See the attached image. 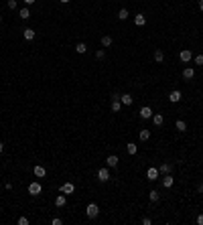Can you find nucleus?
<instances>
[{"mask_svg": "<svg viewBox=\"0 0 203 225\" xmlns=\"http://www.w3.org/2000/svg\"><path fill=\"white\" fill-rule=\"evenodd\" d=\"M112 45V37L110 34H104L102 37V47H110Z\"/></svg>", "mask_w": 203, "mask_h": 225, "instance_id": "393cba45", "label": "nucleus"}, {"mask_svg": "<svg viewBox=\"0 0 203 225\" xmlns=\"http://www.w3.org/2000/svg\"><path fill=\"white\" fill-rule=\"evenodd\" d=\"M41 193H43L41 183H37V181H35V183H31V185H29V195H33V197H39Z\"/></svg>", "mask_w": 203, "mask_h": 225, "instance_id": "f03ea898", "label": "nucleus"}, {"mask_svg": "<svg viewBox=\"0 0 203 225\" xmlns=\"http://www.w3.org/2000/svg\"><path fill=\"white\" fill-rule=\"evenodd\" d=\"M2 150H4V144H2V142H0V154H2Z\"/></svg>", "mask_w": 203, "mask_h": 225, "instance_id": "58836bf2", "label": "nucleus"}, {"mask_svg": "<svg viewBox=\"0 0 203 225\" xmlns=\"http://www.w3.org/2000/svg\"><path fill=\"white\" fill-rule=\"evenodd\" d=\"M134 24H136V27H144V24H146L144 14H136V16H134Z\"/></svg>", "mask_w": 203, "mask_h": 225, "instance_id": "2eb2a0df", "label": "nucleus"}, {"mask_svg": "<svg viewBox=\"0 0 203 225\" xmlns=\"http://www.w3.org/2000/svg\"><path fill=\"white\" fill-rule=\"evenodd\" d=\"M197 223H199V225H203V215H197Z\"/></svg>", "mask_w": 203, "mask_h": 225, "instance_id": "f704fd0d", "label": "nucleus"}, {"mask_svg": "<svg viewBox=\"0 0 203 225\" xmlns=\"http://www.w3.org/2000/svg\"><path fill=\"white\" fill-rule=\"evenodd\" d=\"M23 34H24V39H27V41H33V39H35V31H33V29H24Z\"/></svg>", "mask_w": 203, "mask_h": 225, "instance_id": "aec40b11", "label": "nucleus"}, {"mask_svg": "<svg viewBox=\"0 0 203 225\" xmlns=\"http://www.w3.org/2000/svg\"><path fill=\"white\" fill-rule=\"evenodd\" d=\"M179 59H181V61H183V63H189V61H191V59H193V53H191V51H189V49H183V51H181V53H179Z\"/></svg>", "mask_w": 203, "mask_h": 225, "instance_id": "423d86ee", "label": "nucleus"}, {"mask_svg": "<svg viewBox=\"0 0 203 225\" xmlns=\"http://www.w3.org/2000/svg\"><path fill=\"white\" fill-rule=\"evenodd\" d=\"M142 223H144V225H150V223H152V219H150V217H144V219H142Z\"/></svg>", "mask_w": 203, "mask_h": 225, "instance_id": "72a5a7b5", "label": "nucleus"}, {"mask_svg": "<svg viewBox=\"0 0 203 225\" xmlns=\"http://www.w3.org/2000/svg\"><path fill=\"white\" fill-rule=\"evenodd\" d=\"M140 118H142V120H150V118H152V110H150L148 106L140 107Z\"/></svg>", "mask_w": 203, "mask_h": 225, "instance_id": "9d476101", "label": "nucleus"}, {"mask_svg": "<svg viewBox=\"0 0 203 225\" xmlns=\"http://www.w3.org/2000/svg\"><path fill=\"white\" fill-rule=\"evenodd\" d=\"M175 126H177V130H179V132H185V130H187V124H185L183 120H177Z\"/></svg>", "mask_w": 203, "mask_h": 225, "instance_id": "bb28decb", "label": "nucleus"}, {"mask_svg": "<svg viewBox=\"0 0 203 225\" xmlns=\"http://www.w3.org/2000/svg\"><path fill=\"white\" fill-rule=\"evenodd\" d=\"M33 172H35V176L37 179H43V176L47 175V170H45V166H41V164H37V166L33 168Z\"/></svg>", "mask_w": 203, "mask_h": 225, "instance_id": "9b49d317", "label": "nucleus"}, {"mask_svg": "<svg viewBox=\"0 0 203 225\" xmlns=\"http://www.w3.org/2000/svg\"><path fill=\"white\" fill-rule=\"evenodd\" d=\"M120 102H122V106H130L132 103V96L130 93H124V96H120Z\"/></svg>", "mask_w": 203, "mask_h": 225, "instance_id": "a211bd4d", "label": "nucleus"}, {"mask_svg": "<svg viewBox=\"0 0 203 225\" xmlns=\"http://www.w3.org/2000/svg\"><path fill=\"white\" fill-rule=\"evenodd\" d=\"M163 122H165V118H163L161 114H152V124L154 126H163Z\"/></svg>", "mask_w": 203, "mask_h": 225, "instance_id": "f3484780", "label": "nucleus"}, {"mask_svg": "<svg viewBox=\"0 0 203 225\" xmlns=\"http://www.w3.org/2000/svg\"><path fill=\"white\" fill-rule=\"evenodd\" d=\"M158 175H161V172H158V168H157V166H150L148 170H146V179H148V181H157V179H158Z\"/></svg>", "mask_w": 203, "mask_h": 225, "instance_id": "20e7f679", "label": "nucleus"}, {"mask_svg": "<svg viewBox=\"0 0 203 225\" xmlns=\"http://www.w3.org/2000/svg\"><path fill=\"white\" fill-rule=\"evenodd\" d=\"M19 225H29V219L27 217H19Z\"/></svg>", "mask_w": 203, "mask_h": 225, "instance_id": "2f4dec72", "label": "nucleus"}, {"mask_svg": "<svg viewBox=\"0 0 203 225\" xmlns=\"http://www.w3.org/2000/svg\"><path fill=\"white\" fill-rule=\"evenodd\" d=\"M51 223H53V225H61L63 221H61V219H59V217H53V221H51Z\"/></svg>", "mask_w": 203, "mask_h": 225, "instance_id": "473e14b6", "label": "nucleus"}, {"mask_svg": "<svg viewBox=\"0 0 203 225\" xmlns=\"http://www.w3.org/2000/svg\"><path fill=\"white\" fill-rule=\"evenodd\" d=\"M16 6H19V2H16V0H8V8H10V10H14Z\"/></svg>", "mask_w": 203, "mask_h": 225, "instance_id": "7c9ffc66", "label": "nucleus"}, {"mask_svg": "<svg viewBox=\"0 0 203 225\" xmlns=\"http://www.w3.org/2000/svg\"><path fill=\"white\" fill-rule=\"evenodd\" d=\"M118 156H116V154H110V156H108L106 158V164H108V168H116V166H118Z\"/></svg>", "mask_w": 203, "mask_h": 225, "instance_id": "1a4fd4ad", "label": "nucleus"}, {"mask_svg": "<svg viewBox=\"0 0 203 225\" xmlns=\"http://www.w3.org/2000/svg\"><path fill=\"white\" fill-rule=\"evenodd\" d=\"M118 18L120 20H126L128 18V8H120V10H118Z\"/></svg>", "mask_w": 203, "mask_h": 225, "instance_id": "b1692460", "label": "nucleus"}, {"mask_svg": "<svg viewBox=\"0 0 203 225\" xmlns=\"http://www.w3.org/2000/svg\"><path fill=\"white\" fill-rule=\"evenodd\" d=\"M37 0H24V4H35Z\"/></svg>", "mask_w": 203, "mask_h": 225, "instance_id": "c9c22d12", "label": "nucleus"}, {"mask_svg": "<svg viewBox=\"0 0 203 225\" xmlns=\"http://www.w3.org/2000/svg\"><path fill=\"white\" fill-rule=\"evenodd\" d=\"M193 61H195V65H203V55H195Z\"/></svg>", "mask_w": 203, "mask_h": 225, "instance_id": "c756f323", "label": "nucleus"}, {"mask_svg": "<svg viewBox=\"0 0 203 225\" xmlns=\"http://www.w3.org/2000/svg\"><path fill=\"white\" fill-rule=\"evenodd\" d=\"M163 59H165V53H163L161 49H157V51H154V61H157V63H163Z\"/></svg>", "mask_w": 203, "mask_h": 225, "instance_id": "4be33fe9", "label": "nucleus"}, {"mask_svg": "<svg viewBox=\"0 0 203 225\" xmlns=\"http://www.w3.org/2000/svg\"><path fill=\"white\" fill-rule=\"evenodd\" d=\"M61 193L73 195V193H75V185H73V183H63V185H61Z\"/></svg>", "mask_w": 203, "mask_h": 225, "instance_id": "6e6552de", "label": "nucleus"}, {"mask_svg": "<svg viewBox=\"0 0 203 225\" xmlns=\"http://www.w3.org/2000/svg\"><path fill=\"white\" fill-rule=\"evenodd\" d=\"M197 191H199V193H203V183L199 185V187H197Z\"/></svg>", "mask_w": 203, "mask_h": 225, "instance_id": "e433bc0d", "label": "nucleus"}, {"mask_svg": "<svg viewBox=\"0 0 203 225\" xmlns=\"http://www.w3.org/2000/svg\"><path fill=\"white\" fill-rule=\"evenodd\" d=\"M138 136H140L142 142H146V140L150 138V130H140V134H138Z\"/></svg>", "mask_w": 203, "mask_h": 225, "instance_id": "5701e85b", "label": "nucleus"}, {"mask_svg": "<svg viewBox=\"0 0 203 225\" xmlns=\"http://www.w3.org/2000/svg\"><path fill=\"white\" fill-rule=\"evenodd\" d=\"M126 150H128V154H136V152H138V146L134 144V142H128V144H126Z\"/></svg>", "mask_w": 203, "mask_h": 225, "instance_id": "6ab92c4d", "label": "nucleus"}, {"mask_svg": "<svg viewBox=\"0 0 203 225\" xmlns=\"http://www.w3.org/2000/svg\"><path fill=\"white\" fill-rule=\"evenodd\" d=\"M199 10L203 12V0H199Z\"/></svg>", "mask_w": 203, "mask_h": 225, "instance_id": "4c0bfd02", "label": "nucleus"}, {"mask_svg": "<svg viewBox=\"0 0 203 225\" xmlns=\"http://www.w3.org/2000/svg\"><path fill=\"white\" fill-rule=\"evenodd\" d=\"M173 183H175V179H173L171 175H165V176H163V187H165V189H171Z\"/></svg>", "mask_w": 203, "mask_h": 225, "instance_id": "f8f14e48", "label": "nucleus"}, {"mask_svg": "<svg viewBox=\"0 0 203 225\" xmlns=\"http://www.w3.org/2000/svg\"><path fill=\"white\" fill-rule=\"evenodd\" d=\"M181 97H183V93H181L179 89H173V92L169 93V102H171V103H177V102H181Z\"/></svg>", "mask_w": 203, "mask_h": 225, "instance_id": "0eeeda50", "label": "nucleus"}, {"mask_svg": "<svg viewBox=\"0 0 203 225\" xmlns=\"http://www.w3.org/2000/svg\"><path fill=\"white\" fill-rule=\"evenodd\" d=\"M98 213H100V207L96 205V203H89L88 207H85V215H88L89 219H93V217H98Z\"/></svg>", "mask_w": 203, "mask_h": 225, "instance_id": "f257e3e1", "label": "nucleus"}, {"mask_svg": "<svg viewBox=\"0 0 203 225\" xmlns=\"http://www.w3.org/2000/svg\"><path fill=\"white\" fill-rule=\"evenodd\" d=\"M65 203H67V197H65V193H63V195H59V197L55 199V205H57V207H65Z\"/></svg>", "mask_w": 203, "mask_h": 225, "instance_id": "dca6fc26", "label": "nucleus"}, {"mask_svg": "<svg viewBox=\"0 0 203 225\" xmlns=\"http://www.w3.org/2000/svg\"><path fill=\"white\" fill-rule=\"evenodd\" d=\"M0 23H2V16H0Z\"/></svg>", "mask_w": 203, "mask_h": 225, "instance_id": "a19ab883", "label": "nucleus"}, {"mask_svg": "<svg viewBox=\"0 0 203 225\" xmlns=\"http://www.w3.org/2000/svg\"><path fill=\"white\" fill-rule=\"evenodd\" d=\"M59 2H63V4H67V2H69V0H59Z\"/></svg>", "mask_w": 203, "mask_h": 225, "instance_id": "ea45409f", "label": "nucleus"}, {"mask_svg": "<svg viewBox=\"0 0 203 225\" xmlns=\"http://www.w3.org/2000/svg\"><path fill=\"white\" fill-rule=\"evenodd\" d=\"M104 57H106V51H104V49H98V51H96V59H104Z\"/></svg>", "mask_w": 203, "mask_h": 225, "instance_id": "c85d7f7f", "label": "nucleus"}, {"mask_svg": "<svg viewBox=\"0 0 203 225\" xmlns=\"http://www.w3.org/2000/svg\"><path fill=\"white\" fill-rule=\"evenodd\" d=\"M75 51H77L79 55H83L85 51H88V45H85V43H77V45H75Z\"/></svg>", "mask_w": 203, "mask_h": 225, "instance_id": "412c9836", "label": "nucleus"}, {"mask_svg": "<svg viewBox=\"0 0 203 225\" xmlns=\"http://www.w3.org/2000/svg\"><path fill=\"white\" fill-rule=\"evenodd\" d=\"M98 179H100L102 183H108V181H110V170H108V166H102L100 170H98Z\"/></svg>", "mask_w": 203, "mask_h": 225, "instance_id": "7ed1b4c3", "label": "nucleus"}, {"mask_svg": "<svg viewBox=\"0 0 203 225\" xmlns=\"http://www.w3.org/2000/svg\"><path fill=\"white\" fill-rule=\"evenodd\" d=\"M171 170H173V166L169 162H163L161 166H158V172H163V175H171Z\"/></svg>", "mask_w": 203, "mask_h": 225, "instance_id": "ddd939ff", "label": "nucleus"}, {"mask_svg": "<svg viewBox=\"0 0 203 225\" xmlns=\"http://www.w3.org/2000/svg\"><path fill=\"white\" fill-rule=\"evenodd\" d=\"M29 16H31V10H29V8H20V18L27 20Z\"/></svg>", "mask_w": 203, "mask_h": 225, "instance_id": "cd10ccee", "label": "nucleus"}, {"mask_svg": "<svg viewBox=\"0 0 203 225\" xmlns=\"http://www.w3.org/2000/svg\"><path fill=\"white\" fill-rule=\"evenodd\" d=\"M120 107H122L120 96H118V93H114V96H112V112H120Z\"/></svg>", "mask_w": 203, "mask_h": 225, "instance_id": "39448f33", "label": "nucleus"}, {"mask_svg": "<svg viewBox=\"0 0 203 225\" xmlns=\"http://www.w3.org/2000/svg\"><path fill=\"white\" fill-rule=\"evenodd\" d=\"M148 199H150V203H157L158 199H161V195H158V191H150V195H148Z\"/></svg>", "mask_w": 203, "mask_h": 225, "instance_id": "a878e982", "label": "nucleus"}, {"mask_svg": "<svg viewBox=\"0 0 203 225\" xmlns=\"http://www.w3.org/2000/svg\"><path fill=\"white\" fill-rule=\"evenodd\" d=\"M183 77H185V79H193V77H195L193 67H185V69H183Z\"/></svg>", "mask_w": 203, "mask_h": 225, "instance_id": "4468645a", "label": "nucleus"}]
</instances>
